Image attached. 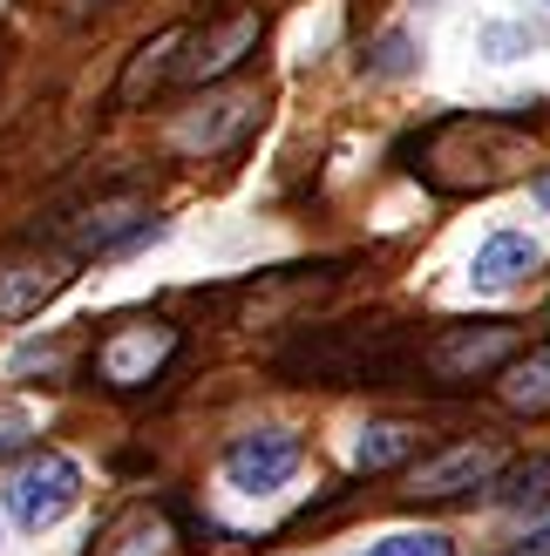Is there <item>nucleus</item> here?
Segmentation results:
<instances>
[{"label":"nucleus","instance_id":"1a4fd4ad","mask_svg":"<svg viewBox=\"0 0 550 556\" xmlns=\"http://www.w3.org/2000/svg\"><path fill=\"white\" fill-rule=\"evenodd\" d=\"M537 265H543L537 238H524V231H497V238H483V244H476V258H470V286H476V292H510V286H524Z\"/></svg>","mask_w":550,"mask_h":556},{"label":"nucleus","instance_id":"ddd939ff","mask_svg":"<svg viewBox=\"0 0 550 556\" xmlns=\"http://www.w3.org/2000/svg\"><path fill=\"white\" fill-rule=\"evenodd\" d=\"M415 428L408 421H374V428H361V441H353V468L361 476H388V468H401L408 455H415Z\"/></svg>","mask_w":550,"mask_h":556},{"label":"nucleus","instance_id":"f8f14e48","mask_svg":"<svg viewBox=\"0 0 550 556\" xmlns=\"http://www.w3.org/2000/svg\"><path fill=\"white\" fill-rule=\"evenodd\" d=\"M503 407L516 414H550V346H530V353H516L510 367H503Z\"/></svg>","mask_w":550,"mask_h":556},{"label":"nucleus","instance_id":"dca6fc26","mask_svg":"<svg viewBox=\"0 0 550 556\" xmlns=\"http://www.w3.org/2000/svg\"><path fill=\"white\" fill-rule=\"evenodd\" d=\"M530 48H543V27L537 21H489L476 35V54L483 62H524Z\"/></svg>","mask_w":550,"mask_h":556},{"label":"nucleus","instance_id":"aec40b11","mask_svg":"<svg viewBox=\"0 0 550 556\" xmlns=\"http://www.w3.org/2000/svg\"><path fill=\"white\" fill-rule=\"evenodd\" d=\"M516 556H550V522H543V530H537V536H530L524 549H516Z\"/></svg>","mask_w":550,"mask_h":556},{"label":"nucleus","instance_id":"39448f33","mask_svg":"<svg viewBox=\"0 0 550 556\" xmlns=\"http://www.w3.org/2000/svg\"><path fill=\"white\" fill-rule=\"evenodd\" d=\"M259 14L252 8H238V14H225V21H217V27H198V35H190L184 48V62H177V81H217V75H225V68H238L245 62V54H252L259 48Z\"/></svg>","mask_w":550,"mask_h":556},{"label":"nucleus","instance_id":"f257e3e1","mask_svg":"<svg viewBox=\"0 0 550 556\" xmlns=\"http://www.w3.org/2000/svg\"><path fill=\"white\" fill-rule=\"evenodd\" d=\"M279 374L307 380V387H401L408 374V346L401 326L388 319H361V326H307L299 340L279 353Z\"/></svg>","mask_w":550,"mask_h":556},{"label":"nucleus","instance_id":"2eb2a0df","mask_svg":"<svg viewBox=\"0 0 550 556\" xmlns=\"http://www.w3.org/2000/svg\"><path fill=\"white\" fill-rule=\"evenodd\" d=\"M415 68H422V41L408 27H388L374 41V54H361V75H374V81H395V75H415Z\"/></svg>","mask_w":550,"mask_h":556},{"label":"nucleus","instance_id":"423d86ee","mask_svg":"<svg viewBox=\"0 0 550 556\" xmlns=\"http://www.w3.org/2000/svg\"><path fill=\"white\" fill-rule=\"evenodd\" d=\"M75 278L68 252H41V258H14L0 265V319H35L41 305Z\"/></svg>","mask_w":550,"mask_h":556},{"label":"nucleus","instance_id":"9d476101","mask_svg":"<svg viewBox=\"0 0 550 556\" xmlns=\"http://www.w3.org/2000/svg\"><path fill=\"white\" fill-rule=\"evenodd\" d=\"M252 109H259L252 96H211L198 116H184V123H177V150H204V156H211V150H225L232 136L252 123Z\"/></svg>","mask_w":550,"mask_h":556},{"label":"nucleus","instance_id":"a211bd4d","mask_svg":"<svg viewBox=\"0 0 550 556\" xmlns=\"http://www.w3.org/2000/svg\"><path fill=\"white\" fill-rule=\"evenodd\" d=\"M157 549H163V530H157L150 516H136L129 530H123V549H109V556H157Z\"/></svg>","mask_w":550,"mask_h":556},{"label":"nucleus","instance_id":"4468645a","mask_svg":"<svg viewBox=\"0 0 550 556\" xmlns=\"http://www.w3.org/2000/svg\"><path fill=\"white\" fill-rule=\"evenodd\" d=\"M497 503L503 509H550V455H524L497 482Z\"/></svg>","mask_w":550,"mask_h":556},{"label":"nucleus","instance_id":"9b49d317","mask_svg":"<svg viewBox=\"0 0 550 556\" xmlns=\"http://www.w3.org/2000/svg\"><path fill=\"white\" fill-rule=\"evenodd\" d=\"M184 41H190L184 27H163L157 41H143V48H136V62H129V75L116 81V102H143V96L157 89L163 75H177V62H184L177 48H184Z\"/></svg>","mask_w":550,"mask_h":556},{"label":"nucleus","instance_id":"412c9836","mask_svg":"<svg viewBox=\"0 0 550 556\" xmlns=\"http://www.w3.org/2000/svg\"><path fill=\"white\" fill-rule=\"evenodd\" d=\"M537 204H543V211H550V170H543V177H537Z\"/></svg>","mask_w":550,"mask_h":556},{"label":"nucleus","instance_id":"f03ea898","mask_svg":"<svg viewBox=\"0 0 550 556\" xmlns=\"http://www.w3.org/2000/svg\"><path fill=\"white\" fill-rule=\"evenodd\" d=\"M0 503H8V516L21 522L27 536H41V530H54V522L82 503V468L62 448H41V455H27L14 476L0 482Z\"/></svg>","mask_w":550,"mask_h":556},{"label":"nucleus","instance_id":"6e6552de","mask_svg":"<svg viewBox=\"0 0 550 556\" xmlns=\"http://www.w3.org/2000/svg\"><path fill=\"white\" fill-rule=\"evenodd\" d=\"M171 346H177L171 326H123L116 340L96 353V374H102L109 387H136V380H150L163 359H171Z\"/></svg>","mask_w":550,"mask_h":556},{"label":"nucleus","instance_id":"f3484780","mask_svg":"<svg viewBox=\"0 0 550 556\" xmlns=\"http://www.w3.org/2000/svg\"><path fill=\"white\" fill-rule=\"evenodd\" d=\"M367 556H455V543L435 536V530H395V536L367 543Z\"/></svg>","mask_w":550,"mask_h":556},{"label":"nucleus","instance_id":"0eeeda50","mask_svg":"<svg viewBox=\"0 0 550 556\" xmlns=\"http://www.w3.org/2000/svg\"><path fill=\"white\" fill-rule=\"evenodd\" d=\"M489 482H497V448H489V441H470V448L415 468L401 495H415V503H449V495H470V489H489Z\"/></svg>","mask_w":550,"mask_h":556},{"label":"nucleus","instance_id":"6ab92c4d","mask_svg":"<svg viewBox=\"0 0 550 556\" xmlns=\"http://www.w3.org/2000/svg\"><path fill=\"white\" fill-rule=\"evenodd\" d=\"M27 434H35V414H27V407H0V455L27 448Z\"/></svg>","mask_w":550,"mask_h":556},{"label":"nucleus","instance_id":"20e7f679","mask_svg":"<svg viewBox=\"0 0 550 556\" xmlns=\"http://www.w3.org/2000/svg\"><path fill=\"white\" fill-rule=\"evenodd\" d=\"M217 468H225V482L238 495H272L299 476V434L292 428H252V434L232 441Z\"/></svg>","mask_w":550,"mask_h":556},{"label":"nucleus","instance_id":"7ed1b4c3","mask_svg":"<svg viewBox=\"0 0 550 556\" xmlns=\"http://www.w3.org/2000/svg\"><path fill=\"white\" fill-rule=\"evenodd\" d=\"M516 326L503 319H483V326H442L435 340L422 346V367L428 374H442V380H483V374H497L516 359Z\"/></svg>","mask_w":550,"mask_h":556}]
</instances>
